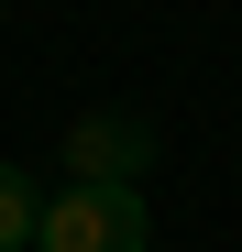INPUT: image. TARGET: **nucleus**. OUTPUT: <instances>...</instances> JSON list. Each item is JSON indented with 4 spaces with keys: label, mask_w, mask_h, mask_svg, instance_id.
Instances as JSON below:
<instances>
[{
    "label": "nucleus",
    "mask_w": 242,
    "mask_h": 252,
    "mask_svg": "<svg viewBox=\"0 0 242 252\" xmlns=\"http://www.w3.org/2000/svg\"><path fill=\"white\" fill-rule=\"evenodd\" d=\"M33 252H154V220L132 187H55L33 220Z\"/></svg>",
    "instance_id": "f257e3e1"
},
{
    "label": "nucleus",
    "mask_w": 242,
    "mask_h": 252,
    "mask_svg": "<svg viewBox=\"0 0 242 252\" xmlns=\"http://www.w3.org/2000/svg\"><path fill=\"white\" fill-rule=\"evenodd\" d=\"M55 154H66V187H132L154 164V121L143 110H77Z\"/></svg>",
    "instance_id": "f03ea898"
},
{
    "label": "nucleus",
    "mask_w": 242,
    "mask_h": 252,
    "mask_svg": "<svg viewBox=\"0 0 242 252\" xmlns=\"http://www.w3.org/2000/svg\"><path fill=\"white\" fill-rule=\"evenodd\" d=\"M33 220H44L33 176H22V164H0V252H33Z\"/></svg>",
    "instance_id": "7ed1b4c3"
}]
</instances>
